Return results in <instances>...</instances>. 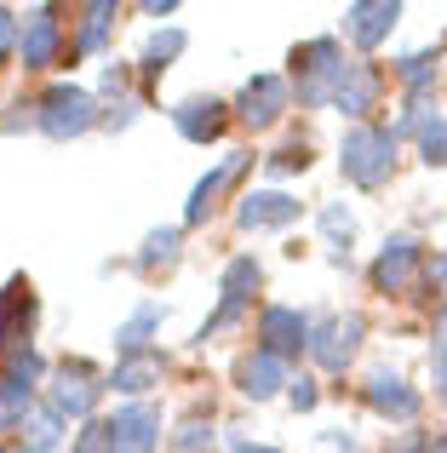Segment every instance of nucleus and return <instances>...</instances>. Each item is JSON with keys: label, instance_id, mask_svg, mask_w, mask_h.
I'll return each mask as SVG.
<instances>
[{"label": "nucleus", "instance_id": "nucleus-7", "mask_svg": "<svg viewBox=\"0 0 447 453\" xmlns=\"http://www.w3.org/2000/svg\"><path fill=\"white\" fill-rule=\"evenodd\" d=\"M419 270H425V247H419V235H390V242L379 247V258L367 265V281L373 293H384V299H402V293L419 288Z\"/></svg>", "mask_w": 447, "mask_h": 453}, {"label": "nucleus", "instance_id": "nucleus-10", "mask_svg": "<svg viewBox=\"0 0 447 453\" xmlns=\"http://www.w3.org/2000/svg\"><path fill=\"white\" fill-rule=\"evenodd\" d=\"M361 402L390 425H419V413H425V396H419L396 367H373L367 385H361Z\"/></svg>", "mask_w": 447, "mask_h": 453}, {"label": "nucleus", "instance_id": "nucleus-6", "mask_svg": "<svg viewBox=\"0 0 447 453\" xmlns=\"http://www.w3.org/2000/svg\"><path fill=\"white\" fill-rule=\"evenodd\" d=\"M361 339H367V321H361L356 310H345V316H315V333H310V362L322 367L327 379H345V367L356 362Z\"/></svg>", "mask_w": 447, "mask_h": 453}, {"label": "nucleus", "instance_id": "nucleus-25", "mask_svg": "<svg viewBox=\"0 0 447 453\" xmlns=\"http://www.w3.org/2000/svg\"><path fill=\"white\" fill-rule=\"evenodd\" d=\"M110 35H115V6H110V0L80 6V29H75V52H69V58H98L103 46H110Z\"/></svg>", "mask_w": 447, "mask_h": 453}, {"label": "nucleus", "instance_id": "nucleus-36", "mask_svg": "<svg viewBox=\"0 0 447 453\" xmlns=\"http://www.w3.org/2000/svg\"><path fill=\"white\" fill-rule=\"evenodd\" d=\"M138 115H144V98H121V104H110V110H103V127H110V133H126Z\"/></svg>", "mask_w": 447, "mask_h": 453}, {"label": "nucleus", "instance_id": "nucleus-35", "mask_svg": "<svg viewBox=\"0 0 447 453\" xmlns=\"http://www.w3.org/2000/svg\"><path fill=\"white\" fill-rule=\"evenodd\" d=\"M98 92H103V98H115V104H121L126 92H133V64H103V75H98Z\"/></svg>", "mask_w": 447, "mask_h": 453}, {"label": "nucleus", "instance_id": "nucleus-16", "mask_svg": "<svg viewBox=\"0 0 447 453\" xmlns=\"http://www.w3.org/2000/svg\"><path fill=\"white\" fill-rule=\"evenodd\" d=\"M299 212H304V201L299 196H287V189H253V196H241L235 201V224L241 230H287V224H299Z\"/></svg>", "mask_w": 447, "mask_h": 453}, {"label": "nucleus", "instance_id": "nucleus-18", "mask_svg": "<svg viewBox=\"0 0 447 453\" xmlns=\"http://www.w3.org/2000/svg\"><path fill=\"white\" fill-rule=\"evenodd\" d=\"M110 431H115V453H155L161 448V413L149 402H126V408H115Z\"/></svg>", "mask_w": 447, "mask_h": 453}, {"label": "nucleus", "instance_id": "nucleus-13", "mask_svg": "<svg viewBox=\"0 0 447 453\" xmlns=\"http://www.w3.org/2000/svg\"><path fill=\"white\" fill-rule=\"evenodd\" d=\"M34 321H41V299H34L29 276H11L6 288H0V350H23L34 333Z\"/></svg>", "mask_w": 447, "mask_h": 453}, {"label": "nucleus", "instance_id": "nucleus-28", "mask_svg": "<svg viewBox=\"0 0 447 453\" xmlns=\"http://www.w3.org/2000/svg\"><path fill=\"white\" fill-rule=\"evenodd\" d=\"M213 448V413H184L178 431H172V453H207Z\"/></svg>", "mask_w": 447, "mask_h": 453}, {"label": "nucleus", "instance_id": "nucleus-20", "mask_svg": "<svg viewBox=\"0 0 447 453\" xmlns=\"http://www.w3.org/2000/svg\"><path fill=\"white\" fill-rule=\"evenodd\" d=\"M258 288H264V265H258L253 253H235L230 265H224V276H218V304H241V310H253Z\"/></svg>", "mask_w": 447, "mask_h": 453}, {"label": "nucleus", "instance_id": "nucleus-34", "mask_svg": "<svg viewBox=\"0 0 447 453\" xmlns=\"http://www.w3.org/2000/svg\"><path fill=\"white\" fill-rule=\"evenodd\" d=\"M384 453H447V436H436V431H407V436H396V442H384Z\"/></svg>", "mask_w": 447, "mask_h": 453}, {"label": "nucleus", "instance_id": "nucleus-8", "mask_svg": "<svg viewBox=\"0 0 447 453\" xmlns=\"http://www.w3.org/2000/svg\"><path fill=\"white\" fill-rule=\"evenodd\" d=\"M310 333H315V316L299 304H264L258 310V350L281 356V362L310 356Z\"/></svg>", "mask_w": 447, "mask_h": 453}, {"label": "nucleus", "instance_id": "nucleus-1", "mask_svg": "<svg viewBox=\"0 0 447 453\" xmlns=\"http://www.w3.org/2000/svg\"><path fill=\"white\" fill-rule=\"evenodd\" d=\"M396 161H402V138H396V127H379V121L350 127L345 144H338V173L356 189H384L396 178Z\"/></svg>", "mask_w": 447, "mask_h": 453}, {"label": "nucleus", "instance_id": "nucleus-40", "mask_svg": "<svg viewBox=\"0 0 447 453\" xmlns=\"http://www.w3.org/2000/svg\"><path fill=\"white\" fill-rule=\"evenodd\" d=\"M230 453H281L276 442H246V436H230Z\"/></svg>", "mask_w": 447, "mask_h": 453}, {"label": "nucleus", "instance_id": "nucleus-15", "mask_svg": "<svg viewBox=\"0 0 447 453\" xmlns=\"http://www.w3.org/2000/svg\"><path fill=\"white\" fill-rule=\"evenodd\" d=\"M235 121V104L213 98V92H201V98H184L172 104V127H178V138H190V144H218L224 127Z\"/></svg>", "mask_w": 447, "mask_h": 453}, {"label": "nucleus", "instance_id": "nucleus-3", "mask_svg": "<svg viewBox=\"0 0 447 453\" xmlns=\"http://www.w3.org/2000/svg\"><path fill=\"white\" fill-rule=\"evenodd\" d=\"M34 110H41V133L52 138V144H69V138H80V133H92V127H103L98 92L75 87V81H57V87H46L41 98H34Z\"/></svg>", "mask_w": 447, "mask_h": 453}, {"label": "nucleus", "instance_id": "nucleus-19", "mask_svg": "<svg viewBox=\"0 0 447 453\" xmlns=\"http://www.w3.org/2000/svg\"><path fill=\"white\" fill-rule=\"evenodd\" d=\"M161 327H167V304L144 299L133 316L121 321V327H115V350H121V356H149V350H155V339H161Z\"/></svg>", "mask_w": 447, "mask_h": 453}, {"label": "nucleus", "instance_id": "nucleus-39", "mask_svg": "<svg viewBox=\"0 0 447 453\" xmlns=\"http://www.w3.org/2000/svg\"><path fill=\"white\" fill-rule=\"evenodd\" d=\"M315 453H361V448H356L350 431H322V436H315Z\"/></svg>", "mask_w": 447, "mask_h": 453}, {"label": "nucleus", "instance_id": "nucleus-22", "mask_svg": "<svg viewBox=\"0 0 447 453\" xmlns=\"http://www.w3.org/2000/svg\"><path fill=\"white\" fill-rule=\"evenodd\" d=\"M184 258V224H161V230L144 235V247L133 253V265L144 270V276H161V270H172Z\"/></svg>", "mask_w": 447, "mask_h": 453}, {"label": "nucleus", "instance_id": "nucleus-23", "mask_svg": "<svg viewBox=\"0 0 447 453\" xmlns=\"http://www.w3.org/2000/svg\"><path fill=\"white\" fill-rule=\"evenodd\" d=\"M315 230H322V242H327V258H333V265H350V242H356V212H350L345 201H327V207L315 212Z\"/></svg>", "mask_w": 447, "mask_h": 453}, {"label": "nucleus", "instance_id": "nucleus-41", "mask_svg": "<svg viewBox=\"0 0 447 453\" xmlns=\"http://www.w3.org/2000/svg\"><path fill=\"white\" fill-rule=\"evenodd\" d=\"M0 453H18V448H0Z\"/></svg>", "mask_w": 447, "mask_h": 453}, {"label": "nucleus", "instance_id": "nucleus-4", "mask_svg": "<svg viewBox=\"0 0 447 453\" xmlns=\"http://www.w3.org/2000/svg\"><path fill=\"white\" fill-rule=\"evenodd\" d=\"M103 390H110V379L98 373L92 362H64L57 367V379L46 385V408L57 413V419H98V402H103Z\"/></svg>", "mask_w": 447, "mask_h": 453}, {"label": "nucleus", "instance_id": "nucleus-38", "mask_svg": "<svg viewBox=\"0 0 447 453\" xmlns=\"http://www.w3.org/2000/svg\"><path fill=\"white\" fill-rule=\"evenodd\" d=\"M18 29H23V18H18V12H6V6H0V64H6V58L18 52Z\"/></svg>", "mask_w": 447, "mask_h": 453}, {"label": "nucleus", "instance_id": "nucleus-27", "mask_svg": "<svg viewBox=\"0 0 447 453\" xmlns=\"http://www.w3.org/2000/svg\"><path fill=\"white\" fill-rule=\"evenodd\" d=\"M57 442H64V419L41 402V408L23 419V453H57Z\"/></svg>", "mask_w": 447, "mask_h": 453}, {"label": "nucleus", "instance_id": "nucleus-12", "mask_svg": "<svg viewBox=\"0 0 447 453\" xmlns=\"http://www.w3.org/2000/svg\"><path fill=\"white\" fill-rule=\"evenodd\" d=\"M379 92H384L379 64H367V58H350V64H345V75H338V87H333V104H327V110L350 115V121L361 127L373 110H379Z\"/></svg>", "mask_w": 447, "mask_h": 453}, {"label": "nucleus", "instance_id": "nucleus-33", "mask_svg": "<svg viewBox=\"0 0 447 453\" xmlns=\"http://www.w3.org/2000/svg\"><path fill=\"white\" fill-rule=\"evenodd\" d=\"M75 453H115V431H110V419H87V425H80Z\"/></svg>", "mask_w": 447, "mask_h": 453}, {"label": "nucleus", "instance_id": "nucleus-14", "mask_svg": "<svg viewBox=\"0 0 447 453\" xmlns=\"http://www.w3.org/2000/svg\"><path fill=\"white\" fill-rule=\"evenodd\" d=\"M235 390H241L246 402H269V396H281V390H292V362H281V356H269V350H246L241 362H235Z\"/></svg>", "mask_w": 447, "mask_h": 453}, {"label": "nucleus", "instance_id": "nucleus-5", "mask_svg": "<svg viewBox=\"0 0 447 453\" xmlns=\"http://www.w3.org/2000/svg\"><path fill=\"white\" fill-rule=\"evenodd\" d=\"M75 52L64 35V12L57 6H34L23 12V29H18V64L29 69V75H46V69H57L64 58Z\"/></svg>", "mask_w": 447, "mask_h": 453}, {"label": "nucleus", "instance_id": "nucleus-2", "mask_svg": "<svg viewBox=\"0 0 447 453\" xmlns=\"http://www.w3.org/2000/svg\"><path fill=\"white\" fill-rule=\"evenodd\" d=\"M345 64H350V58H345V46H338L333 35H315V41L292 46L287 75H292V98H299V110H327L338 75H345Z\"/></svg>", "mask_w": 447, "mask_h": 453}, {"label": "nucleus", "instance_id": "nucleus-17", "mask_svg": "<svg viewBox=\"0 0 447 453\" xmlns=\"http://www.w3.org/2000/svg\"><path fill=\"white\" fill-rule=\"evenodd\" d=\"M396 23H402V6H396V0H350L345 6V35L361 46V52L384 46Z\"/></svg>", "mask_w": 447, "mask_h": 453}, {"label": "nucleus", "instance_id": "nucleus-11", "mask_svg": "<svg viewBox=\"0 0 447 453\" xmlns=\"http://www.w3.org/2000/svg\"><path fill=\"white\" fill-rule=\"evenodd\" d=\"M253 166V150H230L224 161L213 166V173H201L195 178V189H190V201H184V230H201L207 219L218 212V201H224V189L235 184V178Z\"/></svg>", "mask_w": 447, "mask_h": 453}, {"label": "nucleus", "instance_id": "nucleus-21", "mask_svg": "<svg viewBox=\"0 0 447 453\" xmlns=\"http://www.w3.org/2000/svg\"><path fill=\"white\" fill-rule=\"evenodd\" d=\"M161 373H167V362H161V350H149V356H121L115 362V373H110V390L115 396H144V390H155L161 385Z\"/></svg>", "mask_w": 447, "mask_h": 453}, {"label": "nucleus", "instance_id": "nucleus-24", "mask_svg": "<svg viewBox=\"0 0 447 453\" xmlns=\"http://www.w3.org/2000/svg\"><path fill=\"white\" fill-rule=\"evenodd\" d=\"M396 81L407 87V98H413V92H436V81H442V41L396 58Z\"/></svg>", "mask_w": 447, "mask_h": 453}, {"label": "nucleus", "instance_id": "nucleus-29", "mask_svg": "<svg viewBox=\"0 0 447 453\" xmlns=\"http://www.w3.org/2000/svg\"><path fill=\"white\" fill-rule=\"evenodd\" d=\"M246 316L253 310H241V304H218L213 316L195 327V344H213V339H224V333H235V327H246Z\"/></svg>", "mask_w": 447, "mask_h": 453}, {"label": "nucleus", "instance_id": "nucleus-31", "mask_svg": "<svg viewBox=\"0 0 447 453\" xmlns=\"http://www.w3.org/2000/svg\"><path fill=\"white\" fill-rule=\"evenodd\" d=\"M447 293V253H425V270H419L413 299H442Z\"/></svg>", "mask_w": 447, "mask_h": 453}, {"label": "nucleus", "instance_id": "nucleus-9", "mask_svg": "<svg viewBox=\"0 0 447 453\" xmlns=\"http://www.w3.org/2000/svg\"><path fill=\"white\" fill-rule=\"evenodd\" d=\"M287 110H292V81L287 75H246L241 92H235V121L253 127V133L281 127Z\"/></svg>", "mask_w": 447, "mask_h": 453}, {"label": "nucleus", "instance_id": "nucleus-30", "mask_svg": "<svg viewBox=\"0 0 447 453\" xmlns=\"http://www.w3.org/2000/svg\"><path fill=\"white\" fill-rule=\"evenodd\" d=\"M430 385L447 402V304L436 310V327H430Z\"/></svg>", "mask_w": 447, "mask_h": 453}, {"label": "nucleus", "instance_id": "nucleus-26", "mask_svg": "<svg viewBox=\"0 0 447 453\" xmlns=\"http://www.w3.org/2000/svg\"><path fill=\"white\" fill-rule=\"evenodd\" d=\"M184 46H190V35H184L178 23H167V29H155V35L144 41V58H138V69H144V75H161V69H172V58H178Z\"/></svg>", "mask_w": 447, "mask_h": 453}, {"label": "nucleus", "instance_id": "nucleus-32", "mask_svg": "<svg viewBox=\"0 0 447 453\" xmlns=\"http://www.w3.org/2000/svg\"><path fill=\"white\" fill-rule=\"evenodd\" d=\"M304 166H310V144L299 138V144H281L276 155H269L264 173H269V178H287V173H304Z\"/></svg>", "mask_w": 447, "mask_h": 453}, {"label": "nucleus", "instance_id": "nucleus-37", "mask_svg": "<svg viewBox=\"0 0 447 453\" xmlns=\"http://www.w3.org/2000/svg\"><path fill=\"white\" fill-rule=\"evenodd\" d=\"M287 402H292V408H299V413H315V402H322V385H315V379H292V390H287Z\"/></svg>", "mask_w": 447, "mask_h": 453}]
</instances>
